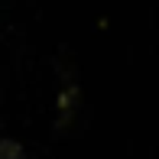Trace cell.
<instances>
[{"label": "cell", "mask_w": 159, "mask_h": 159, "mask_svg": "<svg viewBox=\"0 0 159 159\" xmlns=\"http://www.w3.org/2000/svg\"><path fill=\"white\" fill-rule=\"evenodd\" d=\"M0 159H26V153L16 140H0Z\"/></svg>", "instance_id": "6da1fadb"}]
</instances>
